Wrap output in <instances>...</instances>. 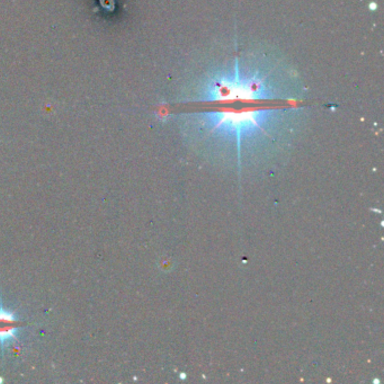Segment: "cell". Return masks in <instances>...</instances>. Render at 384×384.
<instances>
[{
	"label": "cell",
	"mask_w": 384,
	"mask_h": 384,
	"mask_svg": "<svg viewBox=\"0 0 384 384\" xmlns=\"http://www.w3.org/2000/svg\"><path fill=\"white\" fill-rule=\"evenodd\" d=\"M18 330L19 321L15 313L0 305V345L5 346L6 343L16 339Z\"/></svg>",
	"instance_id": "1"
},
{
	"label": "cell",
	"mask_w": 384,
	"mask_h": 384,
	"mask_svg": "<svg viewBox=\"0 0 384 384\" xmlns=\"http://www.w3.org/2000/svg\"><path fill=\"white\" fill-rule=\"evenodd\" d=\"M3 381V380H2V378H0V382H2Z\"/></svg>",
	"instance_id": "2"
}]
</instances>
